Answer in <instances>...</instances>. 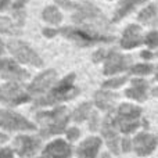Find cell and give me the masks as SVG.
<instances>
[{"instance_id": "30", "label": "cell", "mask_w": 158, "mask_h": 158, "mask_svg": "<svg viewBox=\"0 0 158 158\" xmlns=\"http://www.w3.org/2000/svg\"><path fill=\"white\" fill-rule=\"evenodd\" d=\"M25 3H27V0H17V2L14 3V6H13L14 11H24L22 10V7L25 6Z\"/></svg>"}, {"instance_id": "14", "label": "cell", "mask_w": 158, "mask_h": 158, "mask_svg": "<svg viewBox=\"0 0 158 158\" xmlns=\"http://www.w3.org/2000/svg\"><path fill=\"white\" fill-rule=\"evenodd\" d=\"M0 74L4 79H11V81H19V79H27L29 77L25 69L19 68L14 61L11 60H3V65L0 69Z\"/></svg>"}, {"instance_id": "29", "label": "cell", "mask_w": 158, "mask_h": 158, "mask_svg": "<svg viewBox=\"0 0 158 158\" xmlns=\"http://www.w3.org/2000/svg\"><path fill=\"white\" fill-rule=\"evenodd\" d=\"M79 133H81V132H79L78 128H71L67 132V137H68L69 140H77L79 137Z\"/></svg>"}, {"instance_id": "11", "label": "cell", "mask_w": 158, "mask_h": 158, "mask_svg": "<svg viewBox=\"0 0 158 158\" xmlns=\"http://www.w3.org/2000/svg\"><path fill=\"white\" fill-rule=\"evenodd\" d=\"M115 122L112 119L111 115H107L106 119L103 122V136L106 137L107 144H108V148L112 151L114 154L119 153V140H118V135L115 132Z\"/></svg>"}, {"instance_id": "36", "label": "cell", "mask_w": 158, "mask_h": 158, "mask_svg": "<svg viewBox=\"0 0 158 158\" xmlns=\"http://www.w3.org/2000/svg\"><path fill=\"white\" fill-rule=\"evenodd\" d=\"M8 2H10V0H0V11L4 10V8L7 7V6H8Z\"/></svg>"}, {"instance_id": "10", "label": "cell", "mask_w": 158, "mask_h": 158, "mask_svg": "<svg viewBox=\"0 0 158 158\" xmlns=\"http://www.w3.org/2000/svg\"><path fill=\"white\" fill-rule=\"evenodd\" d=\"M157 143H158V139L154 135L140 133L135 137L133 147H135V151L137 153V156L144 157V156H148L150 153H153Z\"/></svg>"}, {"instance_id": "43", "label": "cell", "mask_w": 158, "mask_h": 158, "mask_svg": "<svg viewBox=\"0 0 158 158\" xmlns=\"http://www.w3.org/2000/svg\"><path fill=\"white\" fill-rule=\"evenodd\" d=\"M157 57H158V53H157Z\"/></svg>"}, {"instance_id": "12", "label": "cell", "mask_w": 158, "mask_h": 158, "mask_svg": "<svg viewBox=\"0 0 158 158\" xmlns=\"http://www.w3.org/2000/svg\"><path fill=\"white\" fill-rule=\"evenodd\" d=\"M14 146H15V151L19 157H31L38 151L40 144H39V140L33 139V137L18 136L14 142Z\"/></svg>"}, {"instance_id": "33", "label": "cell", "mask_w": 158, "mask_h": 158, "mask_svg": "<svg viewBox=\"0 0 158 158\" xmlns=\"http://www.w3.org/2000/svg\"><path fill=\"white\" fill-rule=\"evenodd\" d=\"M103 56H104V50H98V52H96L94 56H93V61H94V63L101 61L103 60Z\"/></svg>"}, {"instance_id": "5", "label": "cell", "mask_w": 158, "mask_h": 158, "mask_svg": "<svg viewBox=\"0 0 158 158\" xmlns=\"http://www.w3.org/2000/svg\"><path fill=\"white\" fill-rule=\"evenodd\" d=\"M29 97L31 94L28 93V90H24V87L15 82H8L0 86V101L8 106H18L28 101Z\"/></svg>"}, {"instance_id": "19", "label": "cell", "mask_w": 158, "mask_h": 158, "mask_svg": "<svg viewBox=\"0 0 158 158\" xmlns=\"http://www.w3.org/2000/svg\"><path fill=\"white\" fill-rule=\"evenodd\" d=\"M143 2H146V0H121L119 7H118L117 11H115L112 21L117 22V21H119V19H122L126 14H129L135 7H137V6Z\"/></svg>"}, {"instance_id": "21", "label": "cell", "mask_w": 158, "mask_h": 158, "mask_svg": "<svg viewBox=\"0 0 158 158\" xmlns=\"http://www.w3.org/2000/svg\"><path fill=\"white\" fill-rule=\"evenodd\" d=\"M43 18L44 21L50 22V24H60L61 19H63V15L61 13L53 6H49L43 10Z\"/></svg>"}, {"instance_id": "31", "label": "cell", "mask_w": 158, "mask_h": 158, "mask_svg": "<svg viewBox=\"0 0 158 158\" xmlns=\"http://www.w3.org/2000/svg\"><path fill=\"white\" fill-rule=\"evenodd\" d=\"M0 158H13V151L10 148H3L0 150Z\"/></svg>"}, {"instance_id": "38", "label": "cell", "mask_w": 158, "mask_h": 158, "mask_svg": "<svg viewBox=\"0 0 158 158\" xmlns=\"http://www.w3.org/2000/svg\"><path fill=\"white\" fill-rule=\"evenodd\" d=\"M4 53V44H3V42L0 40V54H3Z\"/></svg>"}, {"instance_id": "15", "label": "cell", "mask_w": 158, "mask_h": 158, "mask_svg": "<svg viewBox=\"0 0 158 158\" xmlns=\"http://www.w3.org/2000/svg\"><path fill=\"white\" fill-rule=\"evenodd\" d=\"M142 29L137 25H129L123 32V36L121 39V46L123 49H132V47L139 46L143 42L142 39Z\"/></svg>"}, {"instance_id": "7", "label": "cell", "mask_w": 158, "mask_h": 158, "mask_svg": "<svg viewBox=\"0 0 158 158\" xmlns=\"http://www.w3.org/2000/svg\"><path fill=\"white\" fill-rule=\"evenodd\" d=\"M0 126L7 131H35L36 126L27 118L7 110H0Z\"/></svg>"}, {"instance_id": "24", "label": "cell", "mask_w": 158, "mask_h": 158, "mask_svg": "<svg viewBox=\"0 0 158 158\" xmlns=\"http://www.w3.org/2000/svg\"><path fill=\"white\" fill-rule=\"evenodd\" d=\"M90 110H92V104L90 103L81 104V106H79L78 108L74 111V114H72L74 121H77V122H82V121H85L86 118H89V115L92 114Z\"/></svg>"}, {"instance_id": "3", "label": "cell", "mask_w": 158, "mask_h": 158, "mask_svg": "<svg viewBox=\"0 0 158 158\" xmlns=\"http://www.w3.org/2000/svg\"><path fill=\"white\" fill-rule=\"evenodd\" d=\"M74 79H75V75L69 74L58 85H56L47 94L38 98L35 106L36 107L53 106V104L58 103V101H65V100H69V98H74L75 96L79 94V89L74 86Z\"/></svg>"}, {"instance_id": "9", "label": "cell", "mask_w": 158, "mask_h": 158, "mask_svg": "<svg viewBox=\"0 0 158 158\" xmlns=\"http://www.w3.org/2000/svg\"><path fill=\"white\" fill-rule=\"evenodd\" d=\"M132 63V58L129 56H122L118 54L115 52H111L107 54L106 57V67H104V74L106 75H112L117 74L119 71H123L129 67Z\"/></svg>"}, {"instance_id": "32", "label": "cell", "mask_w": 158, "mask_h": 158, "mask_svg": "<svg viewBox=\"0 0 158 158\" xmlns=\"http://www.w3.org/2000/svg\"><path fill=\"white\" fill-rule=\"evenodd\" d=\"M131 148H132L131 140H129V139H123V142H122V150L125 151V153H128V151H131Z\"/></svg>"}, {"instance_id": "4", "label": "cell", "mask_w": 158, "mask_h": 158, "mask_svg": "<svg viewBox=\"0 0 158 158\" xmlns=\"http://www.w3.org/2000/svg\"><path fill=\"white\" fill-rule=\"evenodd\" d=\"M58 33L64 36L67 39H71L72 42H75L79 46H92L96 43H108L112 42L114 38L112 36H107L103 33H96L90 32L83 28H74V27H65L57 31Z\"/></svg>"}, {"instance_id": "37", "label": "cell", "mask_w": 158, "mask_h": 158, "mask_svg": "<svg viewBox=\"0 0 158 158\" xmlns=\"http://www.w3.org/2000/svg\"><path fill=\"white\" fill-rule=\"evenodd\" d=\"M142 57L143 58H151L153 57V54H151L150 52H142Z\"/></svg>"}, {"instance_id": "27", "label": "cell", "mask_w": 158, "mask_h": 158, "mask_svg": "<svg viewBox=\"0 0 158 158\" xmlns=\"http://www.w3.org/2000/svg\"><path fill=\"white\" fill-rule=\"evenodd\" d=\"M125 82H126V78L125 77L115 78V79H108V81H106L103 83V87H104V89H115V87L122 86Z\"/></svg>"}, {"instance_id": "23", "label": "cell", "mask_w": 158, "mask_h": 158, "mask_svg": "<svg viewBox=\"0 0 158 158\" xmlns=\"http://www.w3.org/2000/svg\"><path fill=\"white\" fill-rule=\"evenodd\" d=\"M0 32L10 33V35H18L21 32L18 24H13L8 18L6 17H0Z\"/></svg>"}, {"instance_id": "22", "label": "cell", "mask_w": 158, "mask_h": 158, "mask_svg": "<svg viewBox=\"0 0 158 158\" xmlns=\"http://www.w3.org/2000/svg\"><path fill=\"white\" fill-rule=\"evenodd\" d=\"M139 21L140 22H144V24H151V22H156V18H157V7L154 4L148 6L146 7L142 13L139 14Z\"/></svg>"}, {"instance_id": "16", "label": "cell", "mask_w": 158, "mask_h": 158, "mask_svg": "<svg viewBox=\"0 0 158 158\" xmlns=\"http://www.w3.org/2000/svg\"><path fill=\"white\" fill-rule=\"evenodd\" d=\"M101 140L98 137H87L78 147L77 154L79 158H96L100 150Z\"/></svg>"}, {"instance_id": "2", "label": "cell", "mask_w": 158, "mask_h": 158, "mask_svg": "<svg viewBox=\"0 0 158 158\" xmlns=\"http://www.w3.org/2000/svg\"><path fill=\"white\" fill-rule=\"evenodd\" d=\"M68 110L65 107H58L53 111H42L36 114V119L42 123V137H49L64 132L68 122Z\"/></svg>"}, {"instance_id": "8", "label": "cell", "mask_w": 158, "mask_h": 158, "mask_svg": "<svg viewBox=\"0 0 158 158\" xmlns=\"http://www.w3.org/2000/svg\"><path fill=\"white\" fill-rule=\"evenodd\" d=\"M56 78H57V72L53 71V69H47L43 74L38 75L35 78V81L28 86V93L31 96L42 94V93H44L47 89H50L53 86V83L56 82Z\"/></svg>"}, {"instance_id": "42", "label": "cell", "mask_w": 158, "mask_h": 158, "mask_svg": "<svg viewBox=\"0 0 158 158\" xmlns=\"http://www.w3.org/2000/svg\"><path fill=\"white\" fill-rule=\"evenodd\" d=\"M2 65H3V60H0V69H2Z\"/></svg>"}, {"instance_id": "6", "label": "cell", "mask_w": 158, "mask_h": 158, "mask_svg": "<svg viewBox=\"0 0 158 158\" xmlns=\"http://www.w3.org/2000/svg\"><path fill=\"white\" fill-rule=\"evenodd\" d=\"M8 50L11 52V54L19 60L21 63L24 64H28V65H35V67H40L42 64V60L27 43L21 40H10L8 42Z\"/></svg>"}, {"instance_id": "17", "label": "cell", "mask_w": 158, "mask_h": 158, "mask_svg": "<svg viewBox=\"0 0 158 158\" xmlns=\"http://www.w3.org/2000/svg\"><path fill=\"white\" fill-rule=\"evenodd\" d=\"M115 126L123 133H131L133 132L139 123V115H126V114H118L114 119Z\"/></svg>"}, {"instance_id": "13", "label": "cell", "mask_w": 158, "mask_h": 158, "mask_svg": "<svg viewBox=\"0 0 158 158\" xmlns=\"http://www.w3.org/2000/svg\"><path fill=\"white\" fill-rule=\"evenodd\" d=\"M69 156H71V147L61 139L50 143L43 151L44 158H68Z\"/></svg>"}, {"instance_id": "26", "label": "cell", "mask_w": 158, "mask_h": 158, "mask_svg": "<svg viewBox=\"0 0 158 158\" xmlns=\"http://www.w3.org/2000/svg\"><path fill=\"white\" fill-rule=\"evenodd\" d=\"M153 71V67L148 65V64H139V65H135L131 69V74L133 75H147Z\"/></svg>"}, {"instance_id": "20", "label": "cell", "mask_w": 158, "mask_h": 158, "mask_svg": "<svg viewBox=\"0 0 158 158\" xmlns=\"http://www.w3.org/2000/svg\"><path fill=\"white\" fill-rule=\"evenodd\" d=\"M114 98H117V94L115 93H110V92H104V90H100L94 94V103L98 108L101 110H108L112 108V103H114Z\"/></svg>"}, {"instance_id": "34", "label": "cell", "mask_w": 158, "mask_h": 158, "mask_svg": "<svg viewBox=\"0 0 158 158\" xmlns=\"http://www.w3.org/2000/svg\"><path fill=\"white\" fill-rule=\"evenodd\" d=\"M43 33L47 36V38H52V36H54L56 33H58L56 29H49V28H44L43 29Z\"/></svg>"}, {"instance_id": "41", "label": "cell", "mask_w": 158, "mask_h": 158, "mask_svg": "<svg viewBox=\"0 0 158 158\" xmlns=\"http://www.w3.org/2000/svg\"><path fill=\"white\" fill-rule=\"evenodd\" d=\"M156 78H157V81H158V67H157V72H156Z\"/></svg>"}, {"instance_id": "39", "label": "cell", "mask_w": 158, "mask_h": 158, "mask_svg": "<svg viewBox=\"0 0 158 158\" xmlns=\"http://www.w3.org/2000/svg\"><path fill=\"white\" fill-rule=\"evenodd\" d=\"M153 96H156V97H158V87H156V89H153Z\"/></svg>"}, {"instance_id": "35", "label": "cell", "mask_w": 158, "mask_h": 158, "mask_svg": "<svg viewBox=\"0 0 158 158\" xmlns=\"http://www.w3.org/2000/svg\"><path fill=\"white\" fill-rule=\"evenodd\" d=\"M96 122H97V115L92 114V123H90V129H92V131L96 129Z\"/></svg>"}, {"instance_id": "18", "label": "cell", "mask_w": 158, "mask_h": 158, "mask_svg": "<svg viewBox=\"0 0 158 158\" xmlns=\"http://www.w3.org/2000/svg\"><path fill=\"white\" fill-rule=\"evenodd\" d=\"M132 83H133V87L126 90L125 94L128 97L139 100V101L146 100V97H147V93H146V90H147V82L142 81V79H133Z\"/></svg>"}, {"instance_id": "40", "label": "cell", "mask_w": 158, "mask_h": 158, "mask_svg": "<svg viewBox=\"0 0 158 158\" xmlns=\"http://www.w3.org/2000/svg\"><path fill=\"white\" fill-rule=\"evenodd\" d=\"M3 140H6V136H0V142H3Z\"/></svg>"}, {"instance_id": "28", "label": "cell", "mask_w": 158, "mask_h": 158, "mask_svg": "<svg viewBox=\"0 0 158 158\" xmlns=\"http://www.w3.org/2000/svg\"><path fill=\"white\" fill-rule=\"evenodd\" d=\"M144 42L150 47H158V32H150L146 36Z\"/></svg>"}, {"instance_id": "25", "label": "cell", "mask_w": 158, "mask_h": 158, "mask_svg": "<svg viewBox=\"0 0 158 158\" xmlns=\"http://www.w3.org/2000/svg\"><path fill=\"white\" fill-rule=\"evenodd\" d=\"M118 114H126V115H139L142 114V110L136 106H132V104H122V106L118 108Z\"/></svg>"}, {"instance_id": "1", "label": "cell", "mask_w": 158, "mask_h": 158, "mask_svg": "<svg viewBox=\"0 0 158 158\" xmlns=\"http://www.w3.org/2000/svg\"><path fill=\"white\" fill-rule=\"evenodd\" d=\"M58 6L64 8H71L75 11L72 15V21L75 24L81 25L83 29H87L90 32L100 33L103 31L108 29V22L101 14L96 6L92 3H72L69 0H56Z\"/></svg>"}]
</instances>
